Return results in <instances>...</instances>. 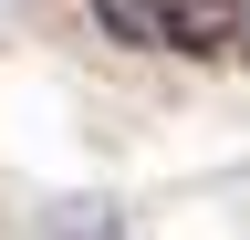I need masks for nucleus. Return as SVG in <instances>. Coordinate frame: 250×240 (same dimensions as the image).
Here are the masks:
<instances>
[{
	"label": "nucleus",
	"instance_id": "1",
	"mask_svg": "<svg viewBox=\"0 0 250 240\" xmlns=\"http://www.w3.org/2000/svg\"><path fill=\"white\" fill-rule=\"evenodd\" d=\"M156 32H167V52H208L240 32V0H156Z\"/></svg>",
	"mask_w": 250,
	"mask_h": 240
},
{
	"label": "nucleus",
	"instance_id": "2",
	"mask_svg": "<svg viewBox=\"0 0 250 240\" xmlns=\"http://www.w3.org/2000/svg\"><path fill=\"white\" fill-rule=\"evenodd\" d=\"M94 21H104V42H156V52H167V32H156V0H94Z\"/></svg>",
	"mask_w": 250,
	"mask_h": 240
}]
</instances>
